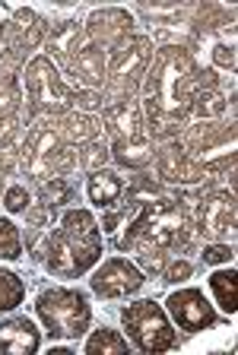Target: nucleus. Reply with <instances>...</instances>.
I'll use <instances>...</instances> for the list:
<instances>
[{
	"label": "nucleus",
	"mask_w": 238,
	"mask_h": 355,
	"mask_svg": "<svg viewBox=\"0 0 238 355\" xmlns=\"http://www.w3.org/2000/svg\"><path fill=\"white\" fill-rule=\"evenodd\" d=\"M143 76H146L143 80V108H146L149 127L159 137H169L191 114L194 96L201 92V70L185 48L165 44L149 60Z\"/></svg>",
	"instance_id": "nucleus-1"
},
{
	"label": "nucleus",
	"mask_w": 238,
	"mask_h": 355,
	"mask_svg": "<svg viewBox=\"0 0 238 355\" xmlns=\"http://www.w3.org/2000/svg\"><path fill=\"white\" fill-rule=\"evenodd\" d=\"M35 314L45 324L51 340H76V336L90 330L92 320L86 295L80 288H64V286L45 288L35 302Z\"/></svg>",
	"instance_id": "nucleus-2"
},
{
	"label": "nucleus",
	"mask_w": 238,
	"mask_h": 355,
	"mask_svg": "<svg viewBox=\"0 0 238 355\" xmlns=\"http://www.w3.org/2000/svg\"><path fill=\"white\" fill-rule=\"evenodd\" d=\"M48 270H51L54 276H60V279H76V276H83L86 270H92V266L99 263V257H102V238H99V232H74V229H64L60 225L58 232H51L48 235Z\"/></svg>",
	"instance_id": "nucleus-3"
},
{
	"label": "nucleus",
	"mask_w": 238,
	"mask_h": 355,
	"mask_svg": "<svg viewBox=\"0 0 238 355\" xmlns=\"http://www.w3.org/2000/svg\"><path fill=\"white\" fill-rule=\"evenodd\" d=\"M26 96H29V118L35 114H64L76 105V89L58 73V67L38 54L23 70Z\"/></svg>",
	"instance_id": "nucleus-4"
},
{
	"label": "nucleus",
	"mask_w": 238,
	"mask_h": 355,
	"mask_svg": "<svg viewBox=\"0 0 238 355\" xmlns=\"http://www.w3.org/2000/svg\"><path fill=\"white\" fill-rule=\"evenodd\" d=\"M121 324H124L130 343L140 352H169V349L178 346V336H175V330L169 324V314L153 298L127 304L121 311Z\"/></svg>",
	"instance_id": "nucleus-5"
},
{
	"label": "nucleus",
	"mask_w": 238,
	"mask_h": 355,
	"mask_svg": "<svg viewBox=\"0 0 238 355\" xmlns=\"http://www.w3.org/2000/svg\"><path fill=\"white\" fill-rule=\"evenodd\" d=\"M143 238L162 248V251H178L191 244V219L185 209L169 197H156L143 203Z\"/></svg>",
	"instance_id": "nucleus-6"
},
{
	"label": "nucleus",
	"mask_w": 238,
	"mask_h": 355,
	"mask_svg": "<svg viewBox=\"0 0 238 355\" xmlns=\"http://www.w3.org/2000/svg\"><path fill=\"white\" fill-rule=\"evenodd\" d=\"M149 60H153V38L149 35H130L112 51L108 60V76H114V83L134 89L140 83V76L146 73Z\"/></svg>",
	"instance_id": "nucleus-7"
},
{
	"label": "nucleus",
	"mask_w": 238,
	"mask_h": 355,
	"mask_svg": "<svg viewBox=\"0 0 238 355\" xmlns=\"http://www.w3.org/2000/svg\"><path fill=\"white\" fill-rule=\"evenodd\" d=\"M90 286L102 298H127V295H134V292H140L143 273L127 257H108L92 273Z\"/></svg>",
	"instance_id": "nucleus-8"
},
{
	"label": "nucleus",
	"mask_w": 238,
	"mask_h": 355,
	"mask_svg": "<svg viewBox=\"0 0 238 355\" xmlns=\"http://www.w3.org/2000/svg\"><path fill=\"white\" fill-rule=\"evenodd\" d=\"M130 32H134V16L121 7L92 10L86 19V38L102 51H114L124 38H130Z\"/></svg>",
	"instance_id": "nucleus-9"
},
{
	"label": "nucleus",
	"mask_w": 238,
	"mask_h": 355,
	"mask_svg": "<svg viewBox=\"0 0 238 355\" xmlns=\"http://www.w3.org/2000/svg\"><path fill=\"white\" fill-rule=\"evenodd\" d=\"M165 304H169V314L175 318L178 330L185 333H201L216 324L213 304L203 298L201 288H178V292H171Z\"/></svg>",
	"instance_id": "nucleus-10"
},
{
	"label": "nucleus",
	"mask_w": 238,
	"mask_h": 355,
	"mask_svg": "<svg viewBox=\"0 0 238 355\" xmlns=\"http://www.w3.org/2000/svg\"><path fill=\"white\" fill-rule=\"evenodd\" d=\"M201 232L210 241H226L235 232V193L213 191L207 200H201Z\"/></svg>",
	"instance_id": "nucleus-11"
},
{
	"label": "nucleus",
	"mask_w": 238,
	"mask_h": 355,
	"mask_svg": "<svg viewBox=\"0 0 238 355\" xmlns=\"http://www.w3.org/2000/svg\"><path fill=\"white\" fill-rule=\"evenodd\" d=\"M83 42H86V32H83L80 22H74V19L58 22L45 35V48H48L45 58L51 64H60L67 73H74V60H76V51L83 48Z\"/></svg>",
	"instance_id": "nucleus-12"
},
{
	"label": "nucleus",
	"mask_w": 238,
	"mask_h": 355,
	"mask_svg": "<svg viewBox=\"0 0 238 355\" xmlns=\"http://www.w3.org/2000/svg\"><path fill=\"white\" fill-rule=\"evenodd\" d=\"M156 168H159V178L169 181V184H197V181H203V175H207V171L185 153V146L175 140L162 146Z\"/></svg>",
	"instance_id": "nucleus-13"
},
{
	"label": "nucleus",
	"mask_w": 238,
	"mask_h": 355,
	"mask_svg": "<svg viewBox=\"0 0 238 355\" xmlns=\"http://www.w3.org/2000/svg\"><path fill=\"white\" fill-rule=\"evenodd\" d=\"M105 127L114 140H143L149 137L143 130V111L134 98H121V102L105 108Z\"/></svg>",
	"instance_id": "nucleus-14"
},
{
	"label": "nucleus",
	"mask_w": 238,
	"mask_h": 355,
	"mask_svg": "<svg viewBox=\"0 0 238 355\" xmlns=\"http://www.w3.org/2000/svg\"><path fill=\"white\" fill-rule=\"evenodd\" d=\"M42 346L38 327L29 318H10L0 320V352L7 355H32Z\"/></svg>",
	"instance_id": "nucleus-15"
},
{
	"label": "nucleus",
	"mask_w": 238,
	"mask_h": 355,
	"mask_svg": "<svg viewBox=\"0 0 238 355\" xmlns=\"http://www.w3.org/2000/svg\"><path fill=\"white\" fill-rule=\"evenodd\" d=\"M74 76H80L83 83L90 89L102 86L105 76H108V64H105V51L102 48H96V44L86 38L83 42V48L76 51V60H74Z\"/></svg>",
	"instance_id": "nucleus-16"
},
{
	"label": "nucleus",
	"mask_w": 238,
	"mask_h": 355,
	"mask_svg": "<svg viewBox=\"0 0 238 355\" xmlns=\"http://www.w3.org/2000/svg\"><path fill=\"white\" fill-rule=\"evenodd\" d=\"M86 193H90V200L99 209H112L121 200V193H124V181H121L114 171H105V168L92 171L90 184H86Z\"/></svg>",
	"instance_id": "nucleus-17"
},
{
	"label": "nucleus",
	"mask_w": 238,
	"mask_h": 355,
	"mask_svg": "<svg viewBox=\"0 0 238 355\" xmlns=\"http://www.w3.org/2000/svg\"><path fill=\"white\" fill-rule=\"evenodd\" d=\"M112 159L124 168H143L153 159V140L149 137H143V140H114Z\"/></svg>",
	"instance_id": "nucleus-18"
},
{
	"label": "nucleus",
	"mask_w": 238,
	"mask_h": 355,
	"mask_svg": "<svg viewBox=\"0 0 238 355\" xmlns=\"http://www.w3.org/2000/svg\"><path fill=\"white\" fill-rule=\"evenodd\" d=\"M210 288H213L216 295V304L226 311V314H235L238 308V276L235 270H232V263L226 266V270H216L213 276H210Z\"/></svg>",
	"instance_id": "nucleus-19"
},
{
	"label": "nucleus",
	"mask_w": 238,
	"mask_h": 355,
	"mask_svg": "<svg viewBox=\"0 0 238 355\" xmlns=\"http://www.w3.org/2000/svg\"><path fill=\"white\" fill-rule=\"evenodd\" d=\"M99 127L102 121L90 118V114H64L60 118V140H70V143H83V140H96Z\"/></svg>",
	"instance_id": "nucleus-20"
},
{
	"label": "nucleus",
	"mask_w": 238,
	"mask_h": 355,
	"mask_svg": "<svg viewBox=\"0 0 238 355\" xmlns=\"http://www.w3.org/2000/svg\"><path fill=\"white\" fill-rule=\"evenodd\" d=\"M86 352L90 355H124L127 352V340L112 327H102L86 340Z\"/></svg>",
	"instance_id": "nucleus-21"
},
{
	"label": "nucleus",
	"mask_w": 238,
	"mask_h": 355,
	"mask_svg": "<svg viewBox=\"0 0 238 355\" xmlns=\"http://www.w3.org/2000/svg\"><path fill=\"white\" fill-rule=\"evenodd\" d=\"M226 108H229V102H226L216 89H201L197 96H194V105L191 111L197 114L201 121H216V118H223Z\"/></svg>",
	"instance_id": "nucleus-22"
},
{
	"label": "nucleus",
	"mask_w": 238,
	"mask_h": 355,
	"mask_svg": "<svg viewBox=\"0 0 238 355\" xmlns=\"http://www.w3.org/2000/svg\"><path fill=\"white\" fill-rule=\"evenodd\" d=\"M26 298V282L10 270H0V314L19 308Z\"/></svg>",
	"instance_id": "nucleus-23"
},
{
	"label": "nucleus",
	"mask_w": 238,
	"mask_h": 355,
	"mask_svg": "<svg viewBox=\"0 0 238 355\" xmlns=\"http://www.w3.org/2000/svg\"><path fill=\"white\" fill-rule=\"evenodd\" d=\"M108 159H112V146H108L105 140H99V137L86 143V146H83V153H80V165L90 171V175H92V171H102Z\"/></svg>",
	"instance_id": "nucleus-24"
},
{
	"label": "nucleus",
	"mask_w": 238,
	"mask_h": 355,
	"mask_svg": "<svg viewBox=\"0 0 238 355\" xmlns=\"http://www.w3.org/2000/svg\"><path fill=\"white\" fill-rule=\"evenodd\" d=\"M23 257V238L10 219H0V260H19Z\"/></svg>",
	"instance_id": "nucleus-25"
},
{
	"label": "nucleus",
	"mask_w": 238,
	"mask_h": 355,
	"mask_svg": "<svg viewBox=\"0 0 238 355\" xmlns=\"http://www.w3.org/2000/svg\"><path fill=\"white\" fill-rule=\"evenodd\" d=\"M70 197H74V187H70L64 178H51V181L42 184V203H45L48 209L60 207V203H70Z\"/></svg>",
	"instance_id": "nucleus-26"
},
{
	"label": "nucleus",
	"mask_w": 238,
	"mask_h": 355,
	"mask_svg": "<svg viewBox=\"0 0 238 355\" xmlns=\"http://www.w3.org/2000/svg\"><path fill=\"white\" fill-rule=\"evenodd\" d=\"M23 96H19V83L13 76H0V118H10L16 114Z\"/></svg>",
	"instance_id": "nucleus-27"
},
{
	"label": "nucleus",
	"mask_w": 238,
	"mask_h": 355,
	"mask_svg": "<svg viewBox=\"0 0 238 355\" xmlns=\"http://www.w3.org/2000/svg\"><path fill=\"white\" fill-rule=\"evenodd\" d=\"M3 207H7V213H26V209H29V191H26L23 184L7 187V193H3Z\"/></svg>",
	"instance_id": "nucleus-28"
},
{
	"label": "nucleus",
	"mask_w": 238,
	"mask_h": 355,
	"mask_svg": "<svg viewBox=\"0 0 238 355\" xmlns=\"http://www.w3.org/2000/svg\"><path fill=\"white\" fill-rule=\"evenodd\" d=\"M235 251H232V244H223V241H213L210 248H203V263H213V266H229Z\"/></svg>",
	"instance_id": "nucleus-29"
},
{
	"label": "nucleus",
	"mask_w": 238,
	"mask_h": 355,
	"mask_svg": "<svg viewBox=\"0 0 238 355\" xmlns=\"http://www.w3.org/2000/svg\"><path fill=\"white\" fill-rule=\"evenodd\" d=\"M76 165V153L70 146H60L58 153L51 155V171L54 175H64V171H70Z\"/></svg>",
	"instance_id": "nucleus-30"
},
{
	"label": "nucleus",
	"mask_w": 238,
	"mask_h": 355,
	"mask_svg": "<svg viewBox=\"0 0 238 355\" xmlns=\"http://www.w3.org/2000/svg\"><path fill=\"white\" fill-rule=\"evenodd\" d=\"M213 60L219 67H226L229 73H235V48H232V44H226V42L213 44Z\"/></svg>",
	"instance_id": "nucleus-31"
},
{
	"label": "nucleus",
	"mask_w": 238,
	"mask_h": 355,
	"mask_svg": "<svg viewBox=\"0 0 238 355\" xmlns=\"http://www.w3.org/2000/svg\"><path fill=\"white\" fill-rule=\"evenodd\" d=\"M140 266L146 270V273H162V270H165V254H162V248H156V251H143V254H140Z\"/></svg>",
	"instance_id": "nucleus-32"
},
{
	"label": "nucleus",
	"mask_w": 238,
	"mask_h": 355,
	"mask_svg": "<svg viewBox=\"0 0 238 355\" xmlns=\"http://www.w3.org/2000/svg\"><path fill=\"white\" fill-rule=\"evenodd\" d=\"M191 273H194V266L187 263V260H175V263L165 270V279H169V282H185Z\"/></svg>",
	"instance_id": "nucleus-33"
},
{
	"label": "nucleus",
	"mask_w": 238,
	"mask_h": 355,
	"mask_svg": "<svg viewBox=\"0 0 238 355\" xmlns=\"http://www.w3.org/2000/svg\"><path fill=\"white\" fill-rule=\"evenodd\" d=\"M76 105H83V108H102V96L92 92V89H76Z\"/></svg>",
	"instance_id": "nucleus-34"
},
{
	"label": "nucleus",
	"mask_w": 238,
	"mask_h": 355,
	"mask_svg": "<svg viewBox=\"0 0 238 355\" xmlns=\"http://www.w3.org/2000/svg\"><path fill=\"white\" fill-rule=\"evenodd\" d=\"M16 159H19V153L10 146H0V171H10L16 165Z\"/></svg>",
	"instance_id": "nucleus-35"
},
{
	"label": "nucleus",
	"mask_w": 238,
	"mask_h": 355,
	"mask_svg": "<svg viewBox=\"0 0 238 355\" xmlns=\"http://www.w3.org/2000/svg\"><path fill=\"white\" fill-rule=\"evenodd\" d=\"M16 133V118L10 114V118H0V140H7V137H13Z\"/></svg>",
	"instance_id": "nucleus-36"
},
{
	"label": "nucleus",
	"mask_w": 238,
	"mask_h": 355,
	"mask_svg": "<svg viewBox=\"0 0 238 355\" xmlns=\"http://www.w3.org/2000/svg\"><path fill=\"white\" fill-rule=\"evenodd\" d=\"M48 355H70V349H64V346H51V352Z\"/></svg>",
	"instance_id": "nucleus-37"
},
{
	"label": "nucleus",
	"mask_w": 238,
	"mask_h": 355,
	"mask_svg": "<svg viewBox=\"0 0 238 355\" xmlns=\"http://www.w3.org/2000/svg\"><path fill=\"white\" fill-rule=\"evenodd\" d=\"M0 187H3V178H0Z\"/></svg>",
	"instance_id": "nucleus-38"
}]
</instances>
